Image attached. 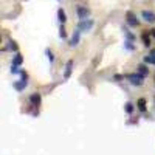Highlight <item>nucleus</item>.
<instances>
[{
    "label": "nucleus",
    "mask_w": 155,
    "mask_h": 155,
    "mask_svg": "<svg viewBox=\"0 0 155 155\" xmlns=\"http://www.w3.org/2000/svg\"><path fill=\"white\" fill-rule=\"evenodd\" d=\"M113 79H116V81H120V79H123V76H121V74H115V78H113Z\"/></svg>",
    "instance_id": "5701e85b"
},
{
    "label": "nucleus",
    "mask_w": 155,
    "mask_h": 155,
    "mask_svg": "<svg viewBox=\"0 0 155 155\" xmlns=\"http://www.w3.org/2000/svg\"><path fill=\"white\" fill-rule=\"evenodd\" d=\"M11 73H14V74H20L22 71L19 70V65H11Z\"/></svg>",
    "instance_id": "4be33fe9"
},
{
    "label": "nucleus",
    "mask_w": 155,
    "mask_h": 155,
    "mask_svg": "<svg viewBox=\"0 0 155 155\" xmlns=\"http://www.w3.org/2000/svg\"><path fill=\"white\" fill-rule=\"evenodd\" d=\"M124 48L129 50V51H134L135 50V45L132 44V41H124Z\"/></svg>",
    "instance_id": "6ab92c4d"
},
{
    "label": "nucleus",
    "mask_w": 155,
    "mask_h": 155,
    "mask_svg": "<svg viewBox=\"0 0 155 155\" xmlns=\"http://www.w3.org/2000/svg\"><path fill=\"white\" fill-rule=\"evenodd\" d=\"M8 48H9L11 51H17V44H16L14 41H9V42H8V47H5V48H3V51H5V50H8Z\"/></svg>",
    "instance_id": "f3484780"
},
{
    "label": "nucleus",
    "mask_w": 155,
    "mask_h": 155,
    "mask_svg": "<svg viewBox=\"0 0 155 155\" xmlns=\"http://www.w3.org/2000/svg\"><path fill=\"white\" fill-rule=\"evenodd\" d=\"M134 104H132V102H126V106H124V110H126V113H129V115H130L132 112H134Z\"/></svg>",
    "instance_id": "a211bd4d"
},
{
    "label": "nucleus",
    "mask_w": 155,
    "mask_h": 155,
    "mask_svg": "<svg viewBox=\"0 0 155 155\" xmlns=\"http://www.w3.org/2000/svg\"><path fill=\"white\" fill-rule=\"evenodd\" d=\"M93 25H95L93 19H85V20H81L79 23H78V28H79L81 31H90L93 28Z\"/></svg>",
    "instance_id": "7ed1b4c3"
},
{
    "label": "nucleus",
    "mask_w": 155,
    "mask_h": 155,
    "mask_svg": "<svg viewBox=\"0 0 155 155\" xmlns=\"http://www.w3.org/2000/svg\"><path fill=\"white\" fill-rule=\"evenodd\" d=\"M41 101H42L41 93H33V95L30 96V102H31V106H34V107L41 106Z\"/></svg>",
    "instance_id": "1a4fd4ad"
},
{
    "label": "nucleus",
    "mask_w": 155,
    "mask_h": 155,
    "mask_svg": "<svg viewBox=\"0 0 155 155\" xmlns=\"http://www.w3.org/2000/svg\"><path fill=\"white\" fill-rule=\"evenodd\" d=\"M127 81L130 82L132 85H137V87H141L144 84V76L143 74H140L138 71L137 73H130V74H127Z\"/></svg>",
    "instance_id": "f257e3e1"
},
{
    "label": "nucleus",
    "mask_w": 155,
    "mask_h": 155,
    "mask_svg": "<svg viewBox=\"0 0 155 155\" xmlns=\"http://www.w3.org/2000/svg\"><path fill=\"white\" fill-rule=\"evenodd\" d=\"M123 33H124V36H126V39H127V41H132V42H134L135 39H137V37H135V36H134L130 31H129V28H124V27H123Z\"/></svg>",
    "instance_id": "2eb2a0df"
},
{
    "label": "nucleus",
    "mask_w": 155,
    "mask_h": 155,
    "mask_svg": "<svg viewBox=\"0 0 155 155\" xmlns=\"http://www.w3.org/2000/svg\"><path fill=\"white\" fill-rule=\"evenodd\" d=\"M22 62H23V58H22V54H20V53H17V51H16L14 58H12V65H20Z\"/></svg>",
    "instance_id": "4468645a"
},
{
    "label": "nucleus",
    "mask_w": 155,
    "mask_h": 155,
    "mask_svg": "<svg viewBox=\"0 0 155 155\" xmlns=\"http://www.w3.org/2000/svg\"><path fill=\"white\" fill-rule=\"evenodd\" d=\"M45 56H47V59L50 61V64H53V62H54V54H53V51H51L50 48L45 50Z\"/></svg>",
    "instance_id": "dca6fc26"
},
{
    "label": "nucleus",
    "mask_w": 155,
    "mask_h": 155,
    "mask_svg": "<svg viewBox=\"0 0 155 155\" xmlns=\"http://www.w3.org/2000/svg\"><path fill=\"white\" fill-rule=\"evenodd\" d=\"M76 14H78V17H79V20H85V19H88V16H90V9H88L87 6L79 5V6L76 8Z\"/></svg>",
    "instance_id": "20e7f679"
},
{
    "label": "nucleus",
    "mask_w": 155,
    "mask_h": 155,
    "mask_svg": "<svg viewBox=\"0 0 155 155\" xmlns=\"http://www.w3.org/2000/svg\"><path fill=\"white\" fill-rule=\"evenodd\" d=\"M141 41H143L144 47H150V31H144L141 34Z\"/></svg>",
    "instance_id": "9d476101"
},
{
    "label": "nucleus",
    "mask_w": 155,
    "mask_h": 155,
    "mask_svg": "<svg viewBox=\"0 0 155 155\" xmlns=\"http://www.w3.org/2000/svg\"><path fill=\"white\" fill-rule=\"evenodd\" d=\"M144 64H153V65H155V56L153 54L144 56Z\"/></svg>",
    "instance_id": "aec40b11"
},
{
    "label": "nucleus",
    "mask_w": 155,
    "mask_h": 155,
    "mask_svg": "<svg viewBox=\"0 0 155 155\" xmlns=\"http://www.w3.org/2000/svg\"><path fill=\"white\" fill-rule=\"evenodd\" d=\"M126 22H127V25H130V27H138L140 25V20L137 19V16L134 14L132 11L126 12Z\"/></svg>",
    "instance_id": "39448f33"
},
{
    "label": "nucleus",
    "mask_w": 155,
    "mask_h": 155,
    "mask_svg": "<svg viewBox=\"0 0 155 155\" xmlns=\"http://www.w3.org/2000/svg\"><path fill=\"white\" fill-rule=\"evenodd\" d=\"M137 106H138V110H140V112L146 113V110H147V109H146V99H144V98H140V99H138V102H137Z\"/></svg>",
    "instance_id": "f8f14e48"
},
{
    "label": "nucleus",
    "mask_w": 155,
    "mask_h": 155,
    "mask_svg": "<svg viewBox=\"0 0 155 155\" xmlns=\"http://www.w3.org/2000/svg\"><path fill=\"white\" fill-rule=\"evenodd\" d=\"M137 71H138L140 74H143L144 78H146V76L149 74V68H147V67L144 65V64H140V65L137 67Z\"/></svg>",
    "instance_id": "ddd939ff"
},
{
    "label": "nucleus",
    "mask_w": 155,
    "mask_h": 155,
    "mask_svg": "<svg viewBox=\"0 0 155 155\" xmlns=\"http://www.w3.org/2000/svg\"><path fill=\"white\" fill-rule=\"evenodd\" d=\"M73 65H74V62H73L71 59L67 61L65 67H64V79H68V78L71 76V73H73Z\"/></svg>",
    "instance_id": "423d86ee"
},
{
    "label": "nucleus",
    "mask_w": 155,
    "mask_h": 155,
    "mask_svg": "<svg viewBox=\"0 0 155 155\" xmlns=\"http://www.w3.org/2000/svg\"><path fill=\"white\" fill-rule=\"evenodd\" d=\"M79 39H81V30L76 28L73 36H71V41H70V47H76L78 44H79Z\"/></svg>",
    "instance_id": "6e6552de"
},
{
    "label": "nucleus",
    "mask_w": 155,
    "mask_h": 155,
    "mask_svg": "<svg viewBox=\"0 0 155 155\" xmlns=\"http://www.w3.org/2000/svg\"><path fill=\"white\" fill-rule=\"evenodd\" d=\"M141 17H143L146 22H149V23H153L155 22V12L144 9V11H141Z\"/></svg>",
    "instance_id": "0eeeda50"
},
{
    "label": "nucleus",
    "mask_w": 155,
    "mask_h": 155,
    "mask_svg": "<svg viewBox=\"0 0 155 155\" xmlns=\"http://www.w3.org/2000/svg\"><path fill=\"white\" fill-rule=\"evenodd\" d=\"M58 20H59L61 25H64V23L67 22V14H65V11H64L62 8L58 9Z\"/></svg>",
    "instance_id": "9b49d317"
},
{
    "label": "nucleus",
    "mask_w": 155,
    "mask_h": 155,
    "mask_svg": "<svg viewBox=\"0 0 155 155\" xmlns=\"http://www.w3.org/2000/svg\"><path fill=\"white\" fill-rule=\"evenodd\" d=\"M150 34H152V36L155 37V28H152V30H150Z\"/></svg>",
    "instance_id": "b1692460"
},
{
    "label": "nucleus",
    "mask_w": 155,
    "mask_h": 155,
    "mask_svg": "<svg viewBox=\"0 0 155 155\" xmlns=\"http://www.w3.org/2000/svg\"><path fill=\"white\" fill-rule=\"evenodd\" d=\"M20 76H22V79L19 81V82H14L12 85H14V88L17 90V92H22V90H25V87L28 85V74L25 73V71H22L20 73Z\"/></svg>",
    "instance_id": "f03ea898"
},
{
    "label": "nucleus",
    "mask_w": 155,
    "mask_h": 155,
    "mask_svg": "<svg viewBox=\"0 0 155 155\" xmlns=\"http://www.w3.org/2000/svg\"><path fill=\"white\" fill-rule=\"evenodd\" d=\"M59 37L67 39V31H65V28H64V25H61V28H59Z\"/></svg>",
    "instance_id": "412c9836"
}]
</instances>
